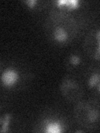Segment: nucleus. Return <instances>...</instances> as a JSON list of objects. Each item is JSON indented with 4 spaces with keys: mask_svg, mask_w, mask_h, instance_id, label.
Returning <instances> with one entry per match:
<instances>
[{
    "mask_svg": "<svg viewBox=\"0 0 100 133\" xmlns=\"http://www.w3.org/2000/svg\"><path fill=\"white\" fill-rule=\"evenodd\" d=\"M84 64V59L83 55L78 52H73L69 53L66 59V68L68 72H75L80 70Z\"/></svg>",
    "mask_w": 100,
    "mask_h": 133,
    "instance_id": "8",
    "label": "nucleus"
},
{
    "mask_svg": "<svg viewBox=\"0 0 100 133\" xmlns=\"http://www.w3.org/2000/svg\"><path fill=\"white\" fill-rule=\"evenodd\" d=\"M11 120H12V115L10 113H5L1 116V118H0V124H1L0 131L2 133H5L9 131Z\"/></svg>",
    "mask_w": 100,
    "mask_h": 133,
    "instance_id": "10",
    "label": "nucleus"
},
{
    "mask_svg": "<svg viewBox=\"0 0 100 133\" xmlns=\"http://www.w3.org/2000/svg\"><path fill=\"white\" fill-rule=\"evenodd\" d=\"M23 3L28 9L34 10L38 8V6H39V4L40 3L39 1H37V0H26V1H23Z\"/></svg>",
    "mask_w": 100,
    "mask_h": 133,
    "instance_id": "11",
    "label": "nucleus"
},
{
    "mask_svg": "<svg viewBox=\"0 0 100 133\" xmlns=\"http://www.w3.org/2000/svg\"><path fill=\"white\" fill-rule=\"evenodd\" d=\"M51 18L53 28L51 35L53 40L58 44H65L70 41L73 29V20L70 18L68 12L56 10Z\"/></svg>",
    "mask_w": 100,
    "mask_h": 133,
    "instance_id": "2",
    "label": "nucleus"
},
{
    "mask_svg": "<svg viewBox=\"0 0 100 133\" xmlns=\"http://www.w3.org/2000/svg\"><path fill=\"white\" fill-rule=\"evenodd\" d=\"M54 3L58 10L69 14L71 12L78 9L81 6L82 2L78 0H57Z\"/></svg>",
    "mask_w": 100,
    "mask_h": 133,
    "instance_id": "9",
    "label": "nucleus"
},
{
    "mask_svg": "<svg viewBox=\"0 0 100 133\" xmlns=\"http://www.w3.org/2000/svg\"><path fill=\"white\" fill-rule=\"evenodd\" d=\"M20 80V73L14 68H8L4 69L1 73V83L6 88H12L18 83Z\"/></svg>",
    "mask_w": 100,
    "mask_h": 133,
    "instance_id": "6",
    "label": "nucleus"
},
{
    "mask_svg": "<svg viewBox=\"0 0 100 133\" xmlns=\"http://www.w3.org/2000/svg\"><path fill=\"white\" fill-rule=\"evenodd\" d=\"M59 90L63 97L71 103L80 102L83 96V90L80 83L71 76L64 77L60 83Z\"/></svg>",
    "mask_w": 100,
    "mask_h": 133,
    "instance_id": "3",
    "label": "nucleus"
},
{
    "mask_svg": "<svg viewBox=\"0 0 100 133\" xmlns=\"http://www.w3.org/2000/svg\"><path fill=\"white\" fill-rule=\"evenodd\" d=\"M87 86L95 95L100 96V68L91 69L87 74Z\"/></svg>",
    "mask_w": 100,
    "mask_h": 133,
    "instance_id": "7",
    "label": "nucleus"
},
{
    "mask_svg": "<svg viewBox=\"0 0 100 133\" xmlns=\"http://www.w3.org/2000/svg\"><path fill=\"white\" fill-rule=\"evenodd\" d=\"M40 131L46 133H62L66 130V124L55 116H48L41 121Z\"/></svg>",
    "mask_w": 100,
    "mask_h": 133,
    "instance_id": "5",
    "label": "nucleus"
},
{
    "mask_svg": "<svg viewBox=\"0 0 100 133\" xmlns=\"http://www.w3.org/2000/svg\"><path fill=\"white\" fill-rule=\"evenodd\" d=\"M87 54L94 60H100V28L90 31L84 41Z\"/></svg>",
    "mask_w": 100,
    "mask_h": 133,
    "instance_id": "4",
    "label": "nucleus"
},
{
    "mask_svg": "<svg viewBox=\"0 0 100 133\" xmlns=\"http://www.w3.org/2000/svg\"><path fill=\"white\" fill-rule=\"evenodd\" d=\"M73 116L86 131L95 130L100 127V103L95 99L81 100L74 107Z\"/></svg>",
    "mask_w": 100,
    "mask_h": 133,
    "instance_id": "1",
    "label": "nucleus"
}]
</instances>
